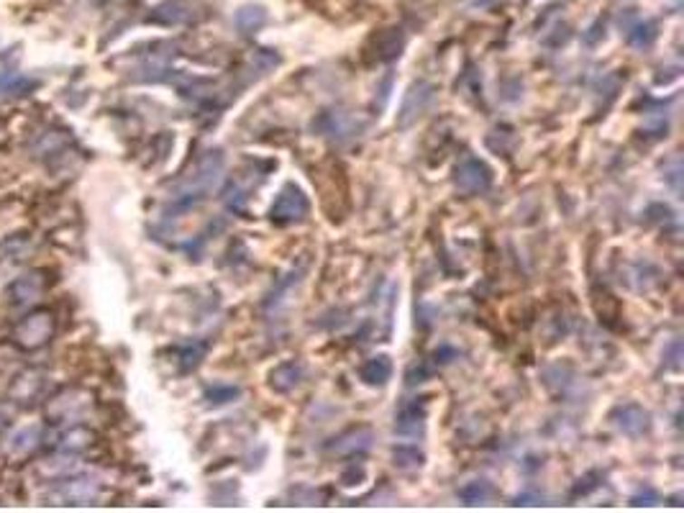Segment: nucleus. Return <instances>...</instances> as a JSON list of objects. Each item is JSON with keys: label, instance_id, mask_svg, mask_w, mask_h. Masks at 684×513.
I'll return each mask as SVG.
<instances>
[{"label": "nucleus", "instance_id": "17", "mask_svg": "<svg viewBox=\"0 0 684 513\" xmlns=\"http://www.w3.org/2000/svg\"><path fill=\"white\" fill-rule=\"evenodd\" d=\"M402 44H405V39H402V34H398V29H390L387 34H380L377 60H395V57H400Z\"/></svg>", "mask_w": 684, "mask_h": 513}, {"label": "nucleus", "instance_id": "22", "mask_svg": "<svg viewBox=\"0 0 684 513\" xmlns=\"http://www.w3.org/2000/svg\"><path fill=\"white\" fill-rule=\"evenodd\" d=\"M206 349H208L206 344H193V347L185 349V352H182V370H185V373L195 370V367L200 364V360H203Z\"/></svg>", "mask_w": 684, "mask_h": 513}, {"label": "nucleus", "instance_id": "16", "mask_svg": "<svg viewBox=\"0 0 684 513\" xmlns=\"http://www.w3.org/2000/svg\"><path fill=\"white\" fill-rule=\"evenodd\" d=\"M495 496L492 485L487 480H472L464 488H459V498L467 503V506H479V503H487V500Z\"/></svg>", "mask_w": 684, "mask_h": 513}, {"label": "nucleus", "instance_id": "19", "mask_svg": "<svg viewBox=\"0 0 684 513\" xmlns=\"http://www.w3.org/2000/svg\"><path fill=\"white\" fill-rule=\"evenodd\" d=\"M625 36L633 46H649L656 39V26L651 21H639L636 26L625 31Z\"/></svg>", "mask_w": 684, "mask_h": 513}, {"label": "nucleus", "instance_id": "11", "mask_svg": "<svg viewBox=\"0 0 684 513\" xmlns=\"http://www.w3.org/2000/svg\"><path fill=\"white\" fill-rule=\"evenodd\" d=\"M372 429H367V426H359V429H352V431H346L339 439H333V444H331V450L339 454L346 452H364V450H370V444H372Z\"/></svg>", "mask_w": 684, "mask_h": 513}, {"label": "nucleus", "instance_id": "8", "mask_svg": "<svg viewBox=\"0 0 684 513\" xmlns=\"http://www.w3.org/2000/svg\"><path fill=\"white\" fill-rule=\"evenodd\" d=\"M315 131H321V136H331L336 141H346L359 131V121H354V116L343 113V111H328L318 121L313 123Z\"/></svg>", "mask_w": 684, "mask_h": 513}, {"label": "nucleus", "instance_id": "1", "mask_svg": "<svg viewBox=\"0 0 684 513\" xmlns=\"http://www.w3.org/2000/svg\"><path fill=\"white\" fill-rule=\"evenodd\" d=\"M224 178V154L218 150L206 151L195 167L175 185L172 193V211H188L206 200L208 193Z\"/></svg>", "mask_w": 684, "mask_h": 513}, {"label": "nucleus", "instance_id": "14", "mask_svg": "<svg viewBox=\"0 0 684 513\" xmlns=\"http://www.w3.org/2000/svg\"><path fill=\"white\" fill-rule=\"evenodd\" d=\"M42 290H44V286H42L39 275H26V277H21V280L11 287V298H14V303H18V305H29V303H34L42 295Z\"/></svg>", "mask_w": 684, "mask_h": 513}, {"label": "nucleus", "instance_id": "18", "mask_svg": "<svg viewBox=\"0 0 684 513\" xmlns=\"http://www.w3.org/2000/svg\"><path fill=\"white\" fill-rule=\"evenodd\" d=\"M36 88V82L31 77L14 75V73H0V92H11V95H24Z\"/></svg>", "mask_w": 684, "mask_h": 513}, {"label": "nucleus", "instance_id": "20", "mask_svg": "<svg viewBox=\"0 0 684 513\" xmlns=\"http://www.w3.org/2000/svg\"><path fill=\"white\" fill-rule=\"evenodd\" d=\"M392 457L400 469H416L423 465V452H418V447H395Z\"/></svg>", "mask_w": 684, "mask_h": 513}, {"label": "nucleus", "instance_id": "10", "mask_svg": "<svg viewBox=\"0 0 684 513\" xmlns=\"http://www.w3.org/2000/svg\"><path fill=\"white\" fill-rule=\"evenodd\" d=\"M305 378V364L298 363V360H290V363L277 364L269 375V385L272 391L277 392H290L298 388L300 382Z\"/></svg>", "mask_w": 684, "mask_h": 513}, {"label": "nucleus", "instance_id": "6", "mask_svg": "<svg viewBox=\"0 0 684 513\" xmlns=\"http://www.w3.org/2000/svg\"><path fill=\"white\" fill-rule=\"evenodd\" d=\"M433 101V85L431 82H426V80H420V82H413L410 85V91L405 92V98H402V108H400V116H398V126L400 129H408L410 123H416L429 106H431Z\"/></svg>", "mask_w": 684, "mask_h": 513}, {"label": "nucleus", "instance_id": "2", "mask_svg": "<svg viewBox=\"0 0 684 513\" xmlns=\"http://www.w3.org/2000/svg\"><path fill=\"white\" fill-rule=\"evenodd\" d=\"M275 167V162H262V160H249L244 162L236 175L228 180L224 190V203L228 211H244L246 200L256 190L262 180L267 178V172Z\"/></svg>", "mask_w": 684, "mask_h": 513}, {"label": "nucleus", "instance_id": "5", "mask_svg": "<svg viewBox=\"0 0 684 513\" xmlns=\"http://www.w3.org/2000/svg\"><path fill=\"white\" fill-rule=\"evenodd\" d=\"M454 185L464 196H479L492 188V169L475 154H464L454 167Z\"/></svg>", "mask_w": 684, "mask_h": 513}, {"label": "nucleus", "instance_id": "7", "mask_svg": "<svg viewBox=\"0 0 684 513\" xmlns=\"http://www.w3.org/2000/svg\"><path fill=\"white\" fill-rule=\"evenodd\" d=\"M610 421L615 423L618 431H623L628 437H643L651 429V416L649 411L639 403H623L610 413Z\"/></svg>", "mask_w": 684, "mask_h": 513}, {"label": "nucleus", "instance_id": "4", "mask_svg": "<svg viewBox=\"0 0 684 513\" xmlns=\"http://www.w3.org/2000/svg\"><path fill=\"white\" fill-rule=\"evenodd\" d=\"M54 332H57L54 314L52 311H34V314H29L15 326L14 342L15 347L34 352V349H42L44 344H49V339L54 336Z\"/></svg>", "mask_w": 684, "mask_h": 513}, {"label": "nucleus", "instance_id": "12", "mask_svg": "<svg viewBox=\"0 0 684 513\" xmlns=\"http://www.w3.org/2000/svg\"><path fill=\"white\" fill-rule=\"evenodd\" d=\"M423 423H426V406L420 403L418 408V403H408L400 408V413L395 419V431L402 437H408V434L416 437L418 431H423Z\"/></svg>", "mask_w": 684, "mask_h": 513}, {"label": "nucleus", "instance_id": "9", "mask_svg": "<svg viewBox=\"0 0 684 513\" xmlns=\"http://www.w3.org/2000/svg\"><path fill=\"white\" fill-rule=\"evenodd\" d=\"M95 493H98L95 480L85 478V480H64L62 485H57V490L49 498L57 500V503H67V506H77V503H88L95 498Z\"/></svg>", "mask_w": 684, "mask_h": 513}, {"label": "nucleus", "instance_id": "15", "mask_svg": "<svg viewBox=\"0 0 684 513\" xmlns=\"http://www.w3.org/2000/svg\"><path fill=\"white\" fill-rule=\"evenodd\" d=\"M236 26L241 34H256L267 24V11L262 5H244L241 11H236Z\"/></svg>", "mask_w": 684, "mask_h": 513}, {"label": "nucleus", "instance_id": "13", "mask_svg": "<svg viewBox=\"0 0 684 513\" xmlns=\"http://www.w3.org/2000/svg\"><path fill=\"white\" fill-rule=\"evenodd\" d=\"M359 378L364 380L367 385H385L387 380L392 378V363L387 354H377L372 360L361 364L359 370Z\"/></svg>", "mask_w": 684, "mask_h": 513}, {"label": "nucleus", "instance_id": "3", "mask_svg": "<svg viewBox=\"0 0 684 513\" xmlns=\"http://www.w3.org/2000/svg\"><path fill=\"white\" fill-rule=\"evenodd\" d=\"M308 211H311V200L303 193V188L295 185V182H287L275 198L272 208H269V221L275 227H290V224L303 221Z\"/></svg>", "mask_w": 684, "mask_h": 513}, {"label": "nucleus", "instance_id": "21", "mask_svg": "<svg viewBox=\"0 0 684 513\" xmlns=\"http://www.w3.org/2000/svg\"><path fill=\"white\" fill-rule=\"evenodd\" d=\"M238 395H241V391L236 385H213V388L206 391V401L210 406H224V403H231Z\"/></svg>", "mask_w": 684, "mask_h": 513}]
</instances>
